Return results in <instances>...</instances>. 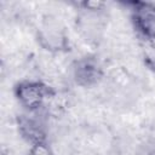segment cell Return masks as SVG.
I'll use <instances>...</instances> for the list:
<instances>
[{
  "mask_svg": "<svg viewBox=\"0 0 155 155\" xmlns=\"http://www.w3.org/2000/svg\"><path fill=\"white\" fill-rule=\"evenodd\" d=\"M28 155H54V151L47 140H40L30 144Z\"/></svg>",
  "mask_w": 155,
  "mask_h": 155,
  "instance_id": "8",
  "label": "cell"
},
{
  "mask_svg": "<svg viewBox=\"0 0 155 155\" xmlns=\"http://www.w3.org/2000/svg\"><path fill=\"white\" fill-rule=\"evenodd\" d=\"M36 42L46 52L67 53L71 50L68 30L65 25L53 16H46L41 19L36 29Z\"/></svg>",
  "mask_w": 155,
  "mask_h": 155,
  "instance_id": "2",
  "label": "cell"
},
{
  "mask_svg": "<svg viewBox=\"0 0 155 155\" xmlns=\"http://www.w3.org/2000/svg\"><path fill=\"white\" fill-rule=\"evenodd\" d=\"M140 48H142V59L144 65L150 71L155 73V41L142 40Z\"/></svg>",
  "mask_w": 155,
  "mask_h": 155,
  "instance_id": "7",
  "label": "cell"
},
{
  "mask_svg": "<svg viewBox=\"0 0 155 155\" xmlns=\"http://www.w3.org/2000/svg\"><path fill=\"white\" fill-rule=\"evenodd\" d=\"M124 5L127 7L130 21L140 39L155 41V2L132 0Z\"/></svg>",
  "mask_w": 155,
  "mask_h": 155,
  "instance_id": "4",
  "label": "cell"
},
{
  "mask_svg": "<svg viewBox=\"0 0 155 155\" xmlns=\"http://www.w3.org/2000/svg\"><path fill=\"white\" fill-rule=\"evenodd\" d=\"M71 76L78 86L82 88H91L103 80L104 69L96 56L85 54L73 62Z\"/></svg>",
  "mask_w": 155,
  "mask_h": 155,
  "instance_id": "5",
  "label": "cell"
},
{
  "mask_svg": "<svg viewBox=\"0 0 155 155\" xmlns=\"http://www.w3.org/2000/svg\"><path fill=\"white\" fill-rule=\"evenodd\" d=\"M38 113L39 111L36 113L25 111V114L18 115L17 117L18 133L29 144H33L40 140H46L47 138L46 126L42 119L39 117Z\"/></svg>",
  "mask_w": 155,
  "mask_h": 155,
  "instance_id": "6",
  "label": "cell"
},
{
  "mask_svg": "<svg viewBox=\"0 0 155 155\" xmlns=\"http://www.w3.org/2000/svg\"><path fill=\"white\" fill-rule=\"evenodd\" d=\"M13 96L25 111L36 113L54 96V90L39 80H22L15 84Z\"/></svg>",
  "mask_w": 155,
  "mask_h": 155,
  "instance_id": "3",
  "label": "cell"
},
{
  "mask_svg": "<svg viewBox=\"0 0 155 155\" xmlns=\"http://www.w3.org/2000/svg\"><path fill=\"white\" fill-rule=\"evenodd\" d=\"M76 30L88 42H96L101 39L105 24V7L103 1H81L76 2Z\"/></svg>",
  "mask_w": 155,
  "mask_h": 155,
  "instance_id": "1",
  "label": "cell"
},
{
  "mask_svg": "<svg viewBox=\"0 0 155 155\" xmlns=\"http://www.w3.org/2000/svg\"><path fill=\"white\" fill-rule=\"evenodd\" d=\"M151 155H155V150H153V153H151Z\"/></svg>",
  "mask_w": 155,
  "mask_h": 155,
  "instance_id": "9",
  "label": "cell"
}]
</instances>
